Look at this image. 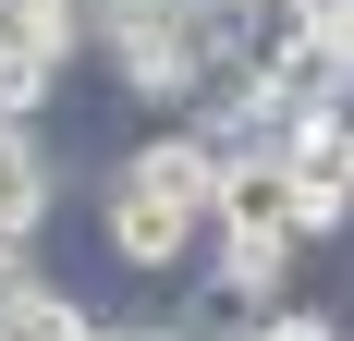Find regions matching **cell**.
I'll use <instances>...</instances> for the list:
<instances>
[{"mask_svg": "<svg viewBox=\"0 0 354 341\" xmlns=\"http://www.w3.org/2000/svg\"><path fill=\"white\" fill-rule=\"evenodd\" d=\"M37 12H49V25H73V37H86V0H37Z\"/></svg>", "mask_w": 354, "mask_h": 341, "instance_id": "9c48e42d", "label": "cell"}, {"mask_svg": "<svg viewBox=\"0 0 354 341\" xmlns=\"http://www.w3.org/2000/svg\"><path fill=\"white\" fill-rule=\"evenodd\" d=\"M73 195V159L49 146V122H0V232L49 244V220H62Z\"/></svg>", "mask_w": 354, "mask_h": 341, "instance_id": "277c9868", "label": "cell"}, {"mask_svg": "<svg viewBox=\"0 0 354 341\" xmlns=\"http://www.w3.org/2000/svg\"><path fill=\"white\" fill-rule=\"evenodd\" d=\"M86 341H183L171 317H86Z\"/></svg>", "mask_w": 354, "mask_h": 341, "instance_id": "52a82bcc", "label": "cell"}, {"mask_svg": "<svg viewBox=\"0 0 354 341\" xmlns=\"http://www.w3.org/2000/svg\"><path fill=\"white\" fill-rule=\"evenodd\" d=\"M86 317H98V305H86L73 280H49V256L0 280V341H86Z\"/></svg>", "mask_w": 354, "mask_h": 341, "instance_id": "5b68a950", "label": "cell"}, {"mask_svg": "<svg viewBox=\"0 0 354 341\" xmlns=\"http://www.w3.org/2000/svg\"><path fill=\"white\" fill-rule=\"evenodd\" d=\"M12 269H37V244H25V232H0V280H12Z\"/></svg>", "mask_w": 354, "mask_h": 341, "instance_id": "ba28073f", "label": "cell"}, {"mask_svg": "<svg viewBox=\"0 0 354 341\" xmlns=\"http://www.w3.org/2000/svg\"><path fill=\"white\" fill-rule=\"evenodd\" d=\"M293 269H306L293 232H208V256L171 280V329L183 341H245L257 317L293 293Z\"/></svg>", "mask_w": 354, "mask_h": 341, "instance_id": "6da1fadb", "label": "cell"}, {"mask_svg": "<svg viewBox=\"0 0 354 341\" xmlns=\"http://www.w3.org/2000/svg\"><path fill=\"white\" fill-rule=\"evenodd\" d=\"M86 61H98V86L135 122H159V110H183L196 86H208V61H196V25H183V0L159 12V25H98L86 37Z\"/></svg>", "mask_w": 354, "mask_h": 341, "instance_id": "3957f363", "label": "cell"}, {"mask_svg": "<svg viewBox=\"0 0 354 341\" xmlns=\"http://www.w3.org/2000/svg\"><path fill=\"white\" fill-rule=\"evenodd\" d=\"M342 244H354V232H342Z\"/></svg>", "mask_w": 354, "mask_h": 341, "instance_id": "30bf717a", "label": "cell"}, {"mask_svg": "<svg viewBox=\"0 0 354 341\" xmlns=\"http://www.w3.org/2000/svg\"><path fill=\"white\" fill-rule=\"evenodd\" d=\"M257 341H342V317H330V305H293V293H281V305L257 317Z\"/></svg>", "mask_w": 354, "mask_h": 341, "instance_id": "8992f818", "label": "cell"}, {"mask_svg": "<svg viewBox=\"0 0 354 341\" xmlns=\"http://www.w3.org/2000/svg\"><path fill=\"white\" fill-rule=\"evenodd\" d=\"M98 256L122 280H183L196 256H208V207L159 195V183H122V170H98Z\"/></svg>", "mask_w": 354, "mask_h": 341, "instance_id": "7a4b0ae2", "label": "cell"}]
</instances>
